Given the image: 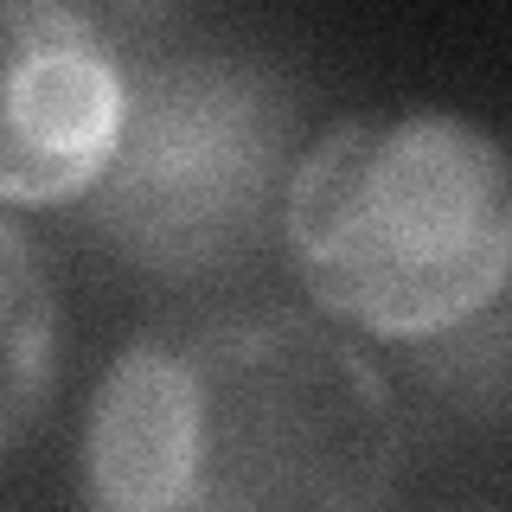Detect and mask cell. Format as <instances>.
<instances>
[{
    "label": "cell",
    "instance_id": "6da1fadb",
    "mask_svg": "<svg viewBox=\"0 0 512 512\" xmlns=\"http://www.w3.org/2000/svg\"><path fill=\"white\" fill-rule=\"evenodd\" d=\"M397 461L384 378L301 314L141 333L84 429V493L109 512H352L391 500Z\"/></svg>",
    "mask_w": 512,
    "mask_h": 512
},
{
    "label": "cell",
    "instance_id": "7a4b0ae2",
    "mask_svg": "<svg viewBox=\"0 0 512 512\" xmlns=\"http://www.w3.org/2000/svg\"><path fill=\"white\" fill-rule=\"evenodd\" d=\"M301 288L378 340H429L512 282V160L487 128L410 109L346 116L282 199Z\"/></svg>",
    "mask_w": 512,
    "mask_h": 512
},
{
    "label": "cell",
    "instance_id": "3957f363",
    "mask_svg": "<svg viewBox=\"0 0 512 512\" xmlns=\"http://www.w3.org/2000/svg\"><path fill=\"white\" fill-rule=\"evenodd\" d=\"M288 103L224 58H180L128 77V128L90 186L96 231L154 276H199L263 237Z\"/></svg>",
    "mask_w": 512,
    "mask_h": 512
},
{
    "label": "cell",
    "instance_id": "277c9868",
    "mask_svg": "<svg viewBox=\"0 0 512 512\" xmlns=\"http://www.w3.org/2000/svg\"><path fill=\"white\" fill-rule=\"evenodd\" d=\"M128 71L71 0H0V205H64L109 173Z\"/></svg>",
    "mask_w": 512,
    "mask_h": 512
},
{
    "label": "cell",
    "instance_id": "5b68a950",
    "mask_svg": "<svg viewBox=\"0 0 512 512\" xmlns=\"http://www.w3.org/2000/svg\"><path fill=\"white\" fill-rule=\"evenodd\" d=\"M58 365V308L26 231L0 212V455L39 423Z\"/></svg>",
    "mask_w": 512,
    "mask_h": 512
}]
</instances>
